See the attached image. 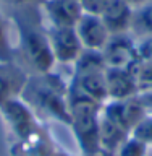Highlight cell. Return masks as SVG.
Segmentation results:
<instances>
[{
	"label": "cell",
	"mask_w": 152,
	"mask_h": 156,
	"mask_svg": "<svg viewBox=\"0 0 152 156\" xmlns=\"http://www.w3.org/2000/svg\"><path fill=\"white\" fill-rule=\"evenodd\" d=\"M131 136L144 141L146 145H152V112H147L143 119L139 120V124L133 129Z\"/></svg>",
	"instance_id": "d6986e66"
},
{
	"label": "cell",
	"mask_w": 152,
	"mask_h": 156,
	"mask_svg": "<svg viewBox=\"0 0 152 156\" xmlns=\"http://www.w3.org/2000/svg\"><path fill=\"white\" fill-rule=\"evenodd\" d=\"M130 136V133L126 130H123L120 125H117L113 120H110L109 117H105L104 114H100L99 120V141H100V148L117 153V150L121 146V143Z\"/></svg>",
	"instance_id": "5bb4252c"
},
{
	"label": "cell",
	"mask_w": 152,
	"mask_h": 156,
	"mask_svg": "<svg viewBox=\"0 0 152 156\" xmlns=\"http://www.w3.org/2000/svg\"><path fill=\"white\" fill-rule=\"evenodd\" d=\"M126 3H130L133 8H138V7H141V5H144L146 2H149V0H125Z\"/></svg>",
	"instance_id": "cb8c5ba5"
},
{
	"label": "cell",
	"mask_w": 152,
	"mask_h": 156,
	"mask_svg": "<svg viewBox=\"0 0 152 156\" xmlns=\"http://www.w3.org/2000/svg\"><path fill=\"white\" fill-rule=\"evenodd\" d=\"M76 34L84 47V51H99L105 47V44L110 39V33L104 24L100 16L97 15L83 13L81 18L76 23Z\"/></svg>",
	"instance_id": "9c48e42d"
},
{
	"label": "cell",
	"mask_w": 152,
	"mask_h": 156,
	"mask_svg": "<svg viewBox=\"0 0 152 156\" xmlns=\"http://www.w3.org/2000/svg\"><path fill=\"white\" fill-rule=\"evenodd\" d=\"M102 114L109 117L110 120H113L117 125H120L123 130H126L131 135V132L136 125L139 124V120L147 114L141 96H133L128 99H112L107 101L102 106Z\"/></svg>",
	"instance_id": "52a82bcc"
},
{
	"label": "cell",
	"mask_w": 152,
	"mask_h": 156,
	"mask_svg": "<svg viewBox=\"0 0 152 156\" xmlns=\"http://www.w3.org/2000/svg\"><path fill=\"white\" fill-rule=\"evenodd\" d=\"M147 150L149 145L130 135L117 150V156H147Z\"/></svg>",
	"instance_id": "e0dca14e"
},
{
	"label": "cell",
	"mask_w": 152,
	"mask_h": 156,
	"mask_svg": "<svg viewBox=\"0 0 152 156\" xmlns=\"http://www.w3.org/2000/svg\"><path fill=\"white\" fill-rule=\"evenodd\" d=\"M109 3H110V0H79L83 13L97 15V16H100L104 13V10L107 8Z\"/></svg>",
	"instance_id": "ffe728a7"
},
{
	"label": "cell",
	"mask_w": 152,
	"mask_h": 156,
	"mask_svg": "<svg viewBox=\"0 0 152 156\" xmlns=\"http://www.w3.org/2000/svg\"><path fill=\"white\" fill-rule=\"evenodd\" d=\"M0 112H2L3 119L7 122L8 130L15 136L13 143L24 141L42 130L34 111L21 98H15V99L7 101L5 104L0 106Z\"/></svg>",
	"instance_id": "5b68a950"
},
{
	"label": "cell",
	"mask_w": 152,
	"mask_h": 156,
	"mask_svg": "<svg viewBox=\"0 0 152 156\" xmlns=\"http://www.w3.org/2000/svg\"><path fill=\"white\" fill-rule=\"evenodd\" d=\"M21 12L15 16V23L18 28V54L23 58V63H26L29 70H32L34 75H46L53 70L55 57H53L50 42L47 37V31L36 26L32 18L29 15Z\"/></svg>",
	"instance_id": "7a4b0ae2"
},
{
	"label": "cell",
	"mask_w": 152,
	"mask_h": 156,
	"mask_svg": "<svg viewBox=\"0 0 152 156\" xmlns=\"http://www.w3.org/2000/svg\"><path fill=\"white\" fill-rule=\"evenodd\" d=\"M42 10L47 26L55 28H75L83 15L79 0H44Z\"/></svg>",
	"instance_id": "30bf717a"
},
{
	"label": "cell",
	"mask_w": 152,
	"mask_h": 156,
	"mask_svg": "<svg viewBox=\"0 0 152 156\" xmlns=\"http://www.w3.org/2000/svg\"><path fill=\"white\" fill-rule=\"evenodd\" d=\"M105 67L109 68H131L141 58L138 54V41L131 33L110 36L102 49Z\"/></svg>",
	"instance_id": "8992f818"
},
{
	"label": "cell",
	"mask_w": 152,
	"mask_h": 156,
	"mask_svg": "<svg viewBox=\"0 0 152 156\" xmlns=\"http://www.w3.org/2000/svg\"><path fill=\"white\" fill-rule=\"evenodd\" d=\"M89 156H117V153H112V151H107V150H99V151H96V153H92Z\"/></svg>",
	"instance_id": "603a6c76"
},
{
	"label": "cell",
	"mask_w": 152,
	"mask_h": 156,
	"mask_svg": "<svg viewBox=\"0 0 152 156\" xmlns=\"http://www.w3.org/2000/svg\"><path fill=\"white\" fill-rule=\"evenodd\" d=\"M100 102L91 99L68 88V109H70V127L81 156H89L100 150L99 141V120L102 114Z\"/></svg>",
	"instance_id": "3957f363"
},
{
	"label": "cell",
	"mask_w": 152,
	"mask_h": 156,
	"mask_svg": "<svg viewBox=\"0 0 152 156\" xmlns=\"http://www.w3.org/2000/svg\"><path fill=\"white\" fill-rule=\"evenodd\" d=\"M47 37L50 42L55 62L58 63H75L84 52V47L76 34L75 28H55L47 26Z\"/></svg>",
	"instance_id": "ba28073f"
},
{
	"label": "cell",
	"mask_w": 152,
	"mask_h": 156,
	"mask_svg": "<svg viewBox=\"0 0 152 156\" xmlns=\"http://www.w3.org/2000/svg\"><path fill=\"white\" fill-rule=\"evenodd\" d=\"M136 39L150 37L152 36V0L146 2L144 5L134 8L131 31Z\"/></svg>",
	"instance_id": "9a60e30c"
},
{
	"label": "cell",
	"mask_w": 152,
	"mask_h": 156,
	"mask_svg": "<svg viewBox=\"0 0 152 156\" xmlns=\"http://www.w3.org/2000/svg\"><path fill=\"white\" fill-rule=\"evenodd\" d=\"M68 88L60 78L53 73L32 75L21 93V99L31 107L47 117L57 119L70 125V109H68Z\"/></svg>",
	"instance_id": "6da1fadb"
},
{
	"label": "cell",
	"mask_w": 152,
	"mask_h": 156,
	"mask_svg": "<svg viewBox=\"0 0 152 156\" xmlns=\"http://www.w3.org/2000/svg\"><path fill=\"white\" fill-rule=\"evenodd\" d=\"M136 81H138L139 94L152 91V60H139L136 65L131 67Z\"/></svg>",
	"instance_id": "2e32d148"
},
{
	"label": "cell",
	"mask_w": 152,
	"mask_h": 156,
	"mask_svg": "<svg viewBox=\"0 0 152 156\" xmlns=\"http://www.w3.org/2000/svg\"><path fill=\"white\" fill-rule=\"evenodd\" d=\"M12 60H15V52L12 42L8 39L7 21H5L2 12H0V62H12Z\"/></svg>",
	"instance_id": "ac0fdd59"
},
{
	"label": "cell",
	"mask_w": 152,
	"mask_h": 156,
	"mask_svg": "<svg viewBox=\"0 0 152 156\" xmlns=\"http://www.w3.org/2000/svg\"><path fill=\"white\" fill-rule=\"evenodd\" d=\"M0 2L7 3L10 7H15V8H23V7H31V5H34L39 0H0ZM41 2H44V0H41Z\"/></svg>",
	"instance_id": "7402d4cb"
},
{
	"label": "cell",
	"mask_w": 152,
	"mask_h": 156,
	"mask_svg": "<svg viewBox=\"0 0 152 156\" xmlns=\"http://www.w3.org/2000/svg\"><path fill=\"white\" fill-rule=\"evenodd\" d=\"M150 146H152V145H150Z\"/></svg>",
	"instance_id": "484cf974"
},
{
	"label": "cell",
	"mask_w": 152,
	"mask_h": 156,
	"mask_svg": "<svg viewBox=\"0 0 152 156\" xmlns=\"http://www.w3.org/2000/svg\"><path fill=\"white\" fill-rule=\"evenodd\" d=\"M28 72L15 60L0 62V106L10 99L19 98L28 83Z\"/></svg>",
	"instance_id": "8fae6325"
},
{
	"label": "cell",
	"mask_w": 152,
	"mask_h": 156,
	"mask_svg": "<svg viewBox=\"0 0 152 156\" xmlns=\"http://www.w3.org/2000/svg\"><path fill=\"white\" fill-rule=\"evenodd\" d=\"M133 13L134 8L125 0H110L100 18L109 29L110 36H115V34H126L131 31Z\"/></svg>",
	"instance_id": "4fadbf2b"
},
{
	"label": "cell",
	"mask_w": 152,
	"mask_h": 156,
	"mask_svg": "<svg viewBox=\"0 0 152 156\" xmlns=\"http://www.w3.org/2000/svg\"><path fill=\"white\" fill-rule=\"evenodd\" d=\"M105 85L109 101L112 99H128L138 96V81L131 68H105Z\"/></svg>",
	"instance_id": "7c38bea8"
},
{
	"label": "cell",
	"mask_w": 152,
	"mask_h": 156,
	"mask_svg": "<svg viewBox=\"0 0 152 156\" xmlns=\"http://www.w3.org/2000/svg\"><path fill=\"white\" fill-rule=\"evenodd\" d=\"M49 156H71V154H68V153H65V151H58V150H53Z\"/></svg>",
	"instance_id": "d4e9b609"
},
{
	"label": "cell",
	"mask_w": 152,
	"mask_h": 156,
	"mask_svg": "<svg viewBox=\"0 0 152 156\" xmlns=\"http://www.w3.org/2000/svg\"><path fill=\"white\" fill-rule=\"evenodd\" d=\"M105 62L99 51H84L75 62V75L70 88L89 96L100 104L109 101L105 85Z\"/></svg>",
	"instance_id": "277c9868"
},
{
	"label": "cell",
	"mask_w": 152,
	"mask_h": 156,
	"mask_svg": "<svg viewBox=\"0 0 152 156\" xmlns=\"http://www.w3.org/2000/svg\"><path fill=\"white\" fill-rule=\"evenodd\" d=\"M138 54L141 60H152V36L138 39Z\"/></svg>",
	"instance_id": "44dd1931"
}]
</instances>
